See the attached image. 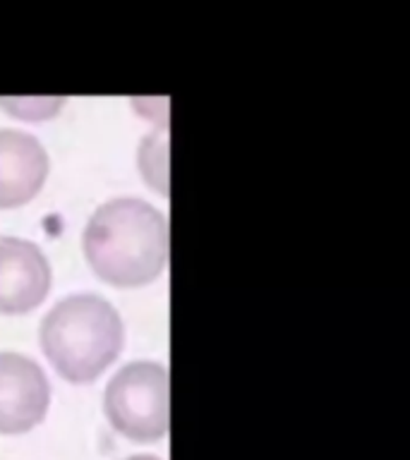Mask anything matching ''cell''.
<instances>
[{
	"mask_svg": "<svg viewBox=\"0 0 410 460\" xmlns=\"http://www.w3.org/2000/svg\"><path fill=\"white\" fill-rule=\"evenodd\" d=\"M86 261L113 286H144L168 261V221L139 197H113L96 207L82 235Z\"/></svg>",
	"mask_w": 410,
	"mask_h": 460,
	"instance_id": "obj_1",
	"label": "cell"
},
{
	"mask_svg": "<svg viewBox=\"0 0 410 460\" xmlns=\"http://www.w3.org/2000/svg\"><path fill=\"white\" fill-rule=\"evenodd\" d=\"M120 312L96 293H72L58 300L41 319V345L65 379H96L122 350Z\"/></svg>",
	"mask_w": 410,
	"mask_h": 460,
	"instance_id": "obj_2",
	"label": "cell"
},
{
	"mask_svg": "<svg viewBox=\"0 0 410 460\" xmlns=\"http://www.w3.org/2000/svg\"><path fill=\"white\" fill-rule=\"evenodd\" d=\"M103 408L132 441H158L168 431V369L156 359H132L108 379Z\"/></svg>",
	"mask_w": 410,
	"mask_h": 460,
	"instance_id": "obj_3",
	"label": "cell"
},
{
	"mask_svg": "<svg viewBox=\"0 0 410 460\" xmlns=\"http://www.w3.org/2000/svg\"><path fill=\"white\" fill-rule=\"evenodd\" d=\"M50 402L43 367L24 352L0 350V434H20L41 422Z\"/></svg>",
	"mask_w": 410,
	"mask_h": 460,
	"instance_id": "obj_4",
	"label": "cell"
},
{
	"mask_svg": "<svg viewBox=\"0 0 410 460\" xmlns=\"http://www.w3.org/2000/svg\"><path fill=\"white\" fill-rule=\"evenodd\" d=\"M53 271L46 252L31 240L0 235V312H29L49 295Z\"/></svg>",
	"mask_w": 410,
	"mask_h": 460,
	"instance_id": "obj_5",
	"label": "cell"
},
{
	"mask_svg": "<svg viewBox=\"0 0 410 460\" xmlns=\"http://www.w3.org/2000/svg\"><path fill=\"white\" fill-rule=\"evenodd\" d=\"M49 151L31 132L0 128V208L20 207L49 175Z\"/></svg>",
	"mask_w": 410,
	"mask_h": 460,
	"instance_id": "obj_6",
	"label": "cell"
},
{
	"mask_svg": "<svg viewBox=\"0 0 410 460\" xmlns=\"http://www.w3.org/2000/svg\"><path fill=\"white\" fill-rule=\"evenodd\" d=\"M139 171L158 194H168V137L149 132L139 144Z\"/></svg>",
	"mask_w": 410,
	"mask_h": 460,
	"instance_id": "obj_7",
	"label": "cell"
},
{
	"mask_svg": "<svg viewBox=\"0 0 410 460\" xmlns=\"http://www.w3.org/2000/svg\"><path fill=\"white\" fill-rule=\"evenodd\" d=\"M63 96H43V99H0V106L20 118H49L63 106Z\"/></svg>",
	"mask_w": 410,
	"mask_h": 460,
	"instance_id": "obj_8",
	"label": "cell"
},
{
	"mask_svg": "<svg viewBox=\"0 0 410 460\" xmlns=\"http://www.w3.org/2000/svg\"><path fill=\"white\" fill-rule=\"evenodd\" d=\"M125 460H164V458H158V456H149V453H137V456H129V458Z\"/></svg>",
	"mask_w": 410,
	"mask_h": 460,
	"instance_id": "obj_9",
	"label": "cell"
}]
</instances>
